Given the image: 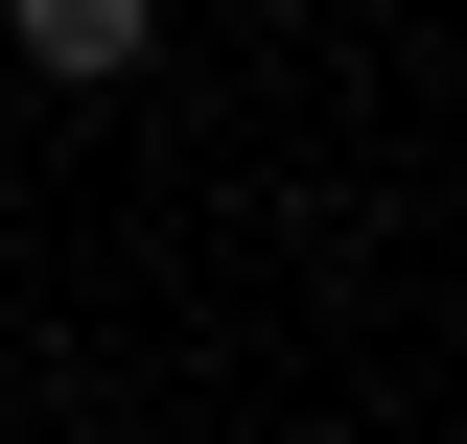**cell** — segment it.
<instances>
[{"label": "cell", "instance_id": "1", "mask_svg": "<svg viewBox=\"0 0 467 444\" xmlns=\"http://www.w3.org/2000/svg\"><path fill=\"white\" fill-rule=\"evenodd\" d=\"M0 48L47 70V94H117V70L164 48V0H0Z\"/></svg>", "mask_w": 467, "mask_h": 444}, {"label": "cell", "instance_id": "2", "mask_svg": "<svg viewBox=\"0 0 467 444\" xmlns=\"http://www.w3.org/2000/svg\"><path fill=\"white\" fill-rule=\"evenodd\" d=\"M47 444H117V421H47Z\"/></svg>", "mask_w": 467, "mask_h": 444}]
</instances>
